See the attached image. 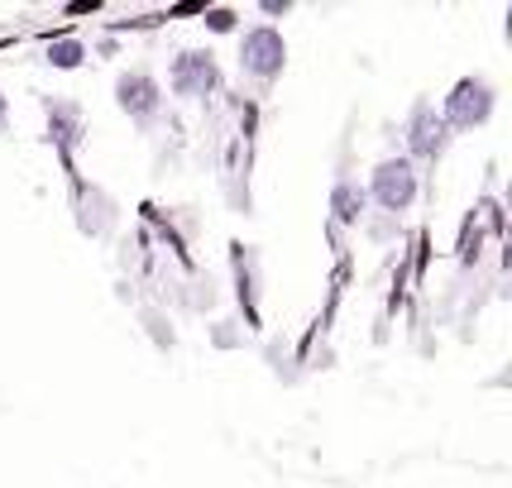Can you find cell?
<instances>
[{"mask_svg":"<svg viewBox=\"0 0 512 488\" xmlns=\"http://www.w3.org/2000/svg\"><path fill=\"white\" fill-rule=\"evenodd\" d=\"M259 10H264V15H288L292 5H288V0H264V5H259Z\"/></svg>","mask_w":512,"mask_h":488,"instance_id":"7c38bea8","label":"cell"},{"mask_svg":"<svg viewBox=\"0 0 512 488\" xmlns=\"http://www.w3.org/2000/svg\"><path fill=\"white\" fill-rule=\"evenodd\" d=\"M230 254H235V273H240V302L249 307V326H259V278H254V249L245 244H230Z\"/></svg>","mask_w":512,"mask_h":488,"instance_id":"ba28073f","label":"cell"},{"mask_svg":"<svg viewBox=\"0 0 512 488\" xmlns=\"http://www.w3.org/2000/svg\"><path fill=\"white\" fill-rule=\"evenodd\" d=\"M493 106H498V91L484 77H460L455 87L446 91L441 101V125L446 130H479L493 120Z\"/></svg>","mask_w":512,"mask_h":488,"instance_id":"3957f363","label":"cell"},{"mask_svg":"<svg viewBox=\"0 0 512 488\" xmlns=\"http://www.w3.org/2000/svg\"><path fill=\"white\" fill-rule=\"evenodd\" d=\"M115 106L130 115L139 130L158 125V115H163V87H158V77L154 72H120L115 77Z\"/></svg>","mask_w":512,"mask_h":488,"instance_id":"5b68a950","label":"cell"},{"mask_svg":"<svg viewBox=\"0 0 512 488\" xmlns=\"http://www.w3.org/2000/svg\"><path fill=\"white\" fill-rule=\"evenodd\" d=\"M283 67H288V39H283V29L278 24H249L245 39H240V72H245L249 82H278L283 77Z\"/></svg>","mask_w":512,"mask_h":488,"instance_id":"7a4b0ae2","label":"cell"},{"mask_svg":"<svg viewBox=\"0 0 512 488\" xmlns=\"http://www.w3.org/2000/svg\"><path fill=\"white\" fill-rule=\"evenodd\" d=\"M5 120H10V101H5V91H0V130H5Z\"/></svg>","mask_w":512,"mask_h":488,"instance_id":"4fadbf2b","label":"cell"},{"mask_svg":"<svg viewBox=\"0 0 512 488\" xmlns=\"http://www.w3.org/2000/svg\"><path fill=\"white\" fill-rule=\"evenodd\" d=\"M48 67H58V72H77V67L87 63V44L82 39H53V44L44 48Z\"/></svg>","mask_w":512,"mask_h":488,"instance_id":"30bf717a","label":"cell"},{"mask_svg":"<svg viewBox=\"0 0 512 488\" xmlns=\"http://www.w3.org/2000/svg\"><path fill=\"white\" fill-rule=\"evenodd\" d=\"M446 125H441V115L431 111V106H417L412 111V120H407V144H412V154L422 158V163H436L441 158V149H446Z\"/></svg>","mask_w":512,"mask_h":488,"instance_id":"8992f818","label":"cell"},{"mask_svg":"<svg viewBox=\"0 0 512 488\" xmlns=\"http://www.w3.org/2000/svg\"><path fill=\"white\" fill-rule=\"evenodd\" d=\"M82 111H77V101H48V134H53V144H58V154L72 158V149L82 144Z\"/></svg>","mask_w":512,"mask_h":488,"instance_id":"52a82bcc","label":"cell"},{"mask_svg":"<svg viewBox=\"0 0 512 488\" xmlns=\"http://www.w3.org/2000/svg\"><path fill=\"white\" fill-rule=\"evenodd\" d=\"M201 15H206V29H211V34L240 29V10H230V5H211V10H201Z\"/></svg>","mask_w":512,"mask_h":488,"instance_id":"8fae6325","label":"cell"},{"mask_svg":"<svg viewBox=\"0 0 512 488\" xmlns=\"http://www.w3.org/2000/svg\"><path fill=\"white\" fill-rule=\"evenodd\" d=\"M364 187L359 182H335L331 187V216L340 225H359V216H364Z\"/></svg>","mask_w":512,"mask_h":488,"instance_id":"9c48e42d","label":"cell"},{"mask_svg":"<svg viewBox=\"0 0 512 488\" xmlns=\"http://www.w3.org/2000/svg\"><path fill=\"white\" fill-rule=\"evenodd\" d=\"M417 192H422L417 163L412 158H383L379 168L369 173V192L364 197H374V206L388 211V216H402V211H412Z\"/></svg>","mask_w":512,"mask_h":488,"instance_id":"277c9868","label":"cell"},{"mask_svg":"<svg viewBox=\"0 0 512 488\" xmlns=\"http://www.w3.org/2000/svg\"><path fill=\"white\" fill-rule=\"evenodd\" d=\"M221 87H225V72L216 63V53H206V48H178L173 53V63H168V91L178 101H206V96H216Z\"/></svg>","mask_w":512,"mask_h":488,"instance_id":"6da1fadb","label":"cell"}]
</instances>
